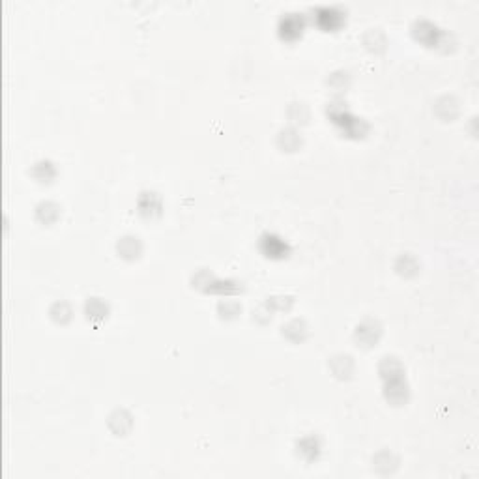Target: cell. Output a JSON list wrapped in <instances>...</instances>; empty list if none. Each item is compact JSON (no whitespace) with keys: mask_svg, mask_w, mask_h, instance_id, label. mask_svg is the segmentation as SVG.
<instances>
[{"mask_svg":"<svg viewBox=\"0 0 479 479\" xmlns=\"http://www.w3.org/2000/svg\"><path fill=\"white\" fill-rule=\"evenodd\" d=\"M328 116L334 120V124L339 126L343 129V133H346L348 137H363L367 133L369 126L363 122L361 119L354 116L351 111H346L345 107H337V105H331L328 109Z\"/></svg>","mask_w":479,"mask_h":479,"instance_id":"6da1fadb","label":"cell"},{"mask_svg":"<svg viewBox=\"0 0 479 479\" xmlns=\"http://www.w3.org/2000/svg\"><path fill=\"white\" fill-rule=\"evenodd\" d=\"M314 23L324 31H335L345 23V11L337 6H319L313 10Z\"/></svg>","mask_w":479,"mask_h":479,"instance_id":"7a4b0ae2","label":"cell"},{"mask_svg":"<svg viewBox=\"0 0 479 479\" xmlns=\"http://www.w3.org/2000/svg\"><path fill=\"white\" fill-rule=\"evenodd\" d=\"M258 248H260L264 257L275 258V260L289 257V253H290L289 243L285 242L281 236H277V234H273V232H266V234L260 236Z\"/></svg>","mask_w":479,"mask_h":479,"instance_id":"3957f363","label":"cell"},{"mask_svg":"<svg viewBox=\"0 0 479 479\" xmlns=\"http://www.w3.org/2000/svg\"><path fill=\"white\" fill-rule=\"evenodd\" d=\"M412 34L417 42L425 43L427 47L440 45L444 38V32L434 23L427 21V19H417L412 25Z\"/></svg>","mask_w":479,"mask_h":479,"instance_id":"277c9868","label":"cell"},{"mask_svg":"<svg viewBox=\"0 0 479 479\" xmlns=\"http://www.w3.org/2000/svg\"><path fill=\"white\" fill-rule=\"evenodd\" d=\"M304 16L302 13H285L279 21V34L285 40H296L304 32Z\"/></svg>","mask_w":479,"mask_h":479,"instance_id":"5b68a950","label":"cell"},{"mask_svg":"<svg viewBox=\"0 0 479 479\" xmlns=\"http://www.w3.org/2000/svg\"><path fill=\"white\" fill-rule=\"evenodd\" d=\"M119 251L124 255V257H137V253H139V242H137V238L126 236L120 240L119 243Z\"/></svg>","mask_w":479,"mask_h":479,"instance_id":"8992f818","label":"cell"},{"mask_svg":"<svg viewBox=\"0 0 479 479\" xmlns=\"http://www.w3.org/2000/svg\"><path fill=\"white\" fill-rule=\"evenodd\" d=\"M143 197H145L146 201H148V204H146V207H139L141 208V214H143V216H152V214H158V211H160V207H154V204H152V201H155V193H148V191H146V193H143Z\"/></svg>","mask_w":479,"mask_h":479,"instance_id":"52a82bcc","label":"cell"}]
</instances>
